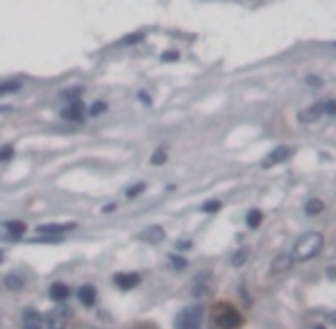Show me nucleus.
Masks as SVG:
<instances>
[{
  "label": "nucleus",
  "instance_id": "1",
  "mask_svg": "<svg viewBox=\"0 0 336 329\" xmlns=\"http://www.w3.org/2000/svg\"><path fill=\"white\" fill-rule=\"evenodd\" d=\"M325 244V235L318 233V231H309V233L300 235L293 247V259L295 261H311L313 256H318V252L322 250Z\"/></svg>",
  "mask_w": 336,
  "mask_h": 329
},
{
  "label": "nucleus",
  "instance_id": "2",
  "mask_svg": "<svg viewBox=\"0 0 336 329\" xmlns=\"http://www.w3.org/2000/svg\"><path fill=\"white\" fill-rule=\"evenodd\" d=\"M201 318H204L201 306H188V309H183L176 315L174 329H201Z\"/></svg>",
  "mask_w": 336,
  "mask_h": 329
},
{
  "label": "nucleus",
  "instance_id": "3",
  "mask_svg": "<svg viewBox=\"0 0 336 329\" xmlns=\"http://www.w3.org/2000/svg\"><path fill=\"white\" fill-rule=\"evenodd\" d=\"M293 155V146H286V144H282V146H275V149L270 151V153L265 155V158L261 160V167H275V164H282V162H286L288 158Z\"/></svg>",
  "mask_w": 336,
  "mask_h": 329
},
{
  "label": "nucleus",
  "instance_id": "4",
  "mask_svg": "<svg viewBox=\"0 0 336 329\" xmlns=\"http://www.w3.org/2000/svg\"><path fill=\"white\" fill-rule=\"evenodd\" d=\"M215 322H218L220 329H238L242 324V315L236 309H231V306H224V311L218 313Z\"/></svg>",
  "mask_w": 336,
  "mask_h": 329
},
{
  "label": "nucleus",
  "instance_id": "5",
  "mask_svg": "<svg viewBox=\"0 0 336 329\" xmlns=\"http://www.w3.org/2000/svg\"><path fill=\"white\" fill-rule=\"evenodd\" d=\"M325 115V103H313L311 108H307V110H302L300 115H297V121L300 124H316L320 117Z\"/></svg>",
  "mask_w": 336,
  "mask_h": 329
},
{
  "label": "nucleus",
  "instance_id": "6",
  "mask_svg": "<svg viewBox=\"0 0 336 329\" xmlns=\"http://www.w3.org/2000/svg\"><path fill=\"white\" fill-rule=\"evenodd\" d=\"M66 320H69V309H64V306H57V309H53L48 315H46V324H48V329H64Z\"/></svg>",
  "mask_w": 336,
  "mask_h": 329
},
{
  "label": "nucleus",
  "instance_id": "7",
  "mask_svg": "<svg viewBox=\"0 0 336 329\" xmlns=\"http://www.w3.org/2000/svg\"><path fill=\"white\" fill-rule=\"evenodd\" d=\"M293 263H295L293 254H279V256H275V259H272L270 272L272 274H284V272H288V270L293 268Z\"/></svg>",
  "mask_w": 336,
  "mask_h": 329
},
{
  "label": "nucleus",
  "instance_id": "8",
  "mask_svg": "<svg viewBox=\"0 0 336 329\" xmlns=\"http://www.w3.org/2000/svg\"><path fill=\"white\" fill-rule=\"evenodd\" d=\"M138 284H140V274H135V272H119V274H114V286L121 288V290H130V288H135Z\"/></svg>",
  "mask_w": 336,
  "mask_h": 329
},
{
  "label": "nucleus",
  "instance_id": "9",
  "mask_svg": "<svg viewBox=\"0 0 336 329\" xmlns=\"http://www.w3.org/2000/svg\"><path fill=\"white\" fill-rule=\"evenodd\" d=\"M138 238L142 240V242L158 244V242H163V238H165V229H163V226H147V229L140 231Z\"/></svg>",
  "mask_w": 336,
  "mask_h": 329
},
{
  "label": "nucleus",
  "instance_id": "10",
  "mask_svg": "<svg viewBox=\"0 0 336 329\" xmlns=\"http://www.w3.org/2000/svg\"><path fill=\"white\" fill-rule=\"evenodd\" d=\"M74 231V224H41L37 229V235H62Z\"/></svg>",
  "mask_w": 336,
  "mask_h": 329
},
{
  "label": "nucleus",
  "instance_id": "11",
  "mask_svg": "<svg viewBox=\"0 0 336 329\" xmlns=\"http://www.w3.org/2000/svg\"><path fill=\"white\" fill-rule=\"evenodd\" d=\"M23 329H44V318L35 309H28L23 313Z\"/></svg>",
  "mask_w": 336,
  "mask_h": 329
},
{
  "label": "nucleus",
  "instance_id": "12",
  "mask_svg": "<svg viewBox=\"0 0 336 329\" xmlns=\"http://www.w3.org/2000/svg\"><path fill=\"white\" fill-rule=\"evenodd\" d=\"M83 103L80 101H74V103H69L64 110H62V119L66 121H80L83 119Z\"/></svg>",
  "mask_w": 336,
  "mask_h": 329
},
{
  "label": "nucleus",
  "instance_id": "13",
  "mask_svg": "<svg viewBox=\"0 0 336 329\" xmlns=\"http://www.w3.org/2000/svg\"><path fill=\"white\" fill-rule=\"evenodd\" d=\"M78 299L83 302L85 306H94V302H96V288H94V286H89V284L80 286V288H78Z\"/></svg>",
  "mask_w": 336,
  "mask_h": 329
},
{
  "label": "nucleus",
  "instance_id": "14",
  "mask_svg": "<svg viewBox=\"0 0 336 329\" xmlns=\"http://www.w3.org/2000/svg\"><path fill=\"white\" fill-rule=\"evenodd\" d=\"M48 293H50V297H53L55 302H64V299L69 297V293H71V290H69V286H66V284L57 281V284H53V286H50V290H48Z\"/></svg>",
  "mask_w": 336,
  "mask_h": 329
},
{
  "label": "nucleus",
  "instance_id": "15",
  "mask_svg": "<svg viewBox=\"0 0 336 329\" xmlns=\"http://www.w3.org/2000/svg\"><path fill=\"white\" fill-rule=\"evenodd\" d=\"M5 231H7V238H10V240H19L21 235L25 233V224H23V222H7Z\"/></svg>",
  "mask_w": 336,
  "mask_h": 329
},
{
  "label": "nucleus",
  "instance_id": "16",
  "mask_svg": "<svg viewBox=\"0 0 336 329\" xmlns=\"http://www.w3.org/2000/svg\"><path fill=\"white\" fill-rule=\"evenodd\" d=\"M208 290V272H201L192 281V295H204Z\"/></svg>",
  "mask_w": 336,
  "mask_h": 329
},
{
  "label": "nucleus",
  "instance_id": "17",
  "mask_svg": "<svg viewBox=\"0 0 336 329\" xmlns=\"http://www.w3.org/2000/svg\"><path fill=\"white\" fill-rule=\"evenodd\" d=\"M16 92H21L19 80H3L0 83V96H10V94H16Z\"/></svg>",
  "mask_w": 336,
  "mask_h": 329
},
{
  "label": "nucleus",
  "instance_id": "18",
  "mask_svg": "<svg viewBox=\"0 0 336 329\" xmlns=\"http://www.w3.org/2000/svg\"><path fill=\"white\" fill-rule=\"evenodd\" d=\"M23 284H25V281L21 279V274H7V277H5V286L10 290H21V288H23Z\"/></svg>",
  "mask_w": 336,
  "mask_h": 329
},
{
  "label": "nucleus",
  "instance_id": "19",
  "mask_svg": "<svg viewBox=\"0 0 336 329\" xmlns=\"http://www.w3.org/2000/svg\"><path fill=\"white\" fill-rule=\"evenodd\" d=\"M261 219H263V213L258 208L249 210L247 213V226L249 229H258V226H261Z\"/></svg>",
  "mask_w": 336,
  "mask_h": 329
},
{
  "label": "nucleus",
  "instance_id": "20",
  "mask_svg": "<svg viewBox=\"0 0 336 329\" xmlns=\"http://www.w3.org/2000/svg\"><path fill=\"white\" fill-rule=\"evenodd\" d=\"M322 208H325V204H322L320 199H311V201H307V206H304L307 215H318V213H322Z\"/></svg>",
  "mask_w": 336,
  "mask_h": 329
},
{
  "label": "nucleus",
  "instance_id": "21",
  "mask_svg": "<svg viewBox=\"0 0 336 329\" xmlns=\"http://www.w3.org/2000/svg\"><path fill=\"white\" fill-rule=\"evenodd\" d=\"M247 254H249V250H238L236 254H233L231 263L236 265V268H240V265H245V261H247Z\"/></svg>",
  "mask_w": 336,
  "mask_h": 329
},
{
  "label": "nucleus",
  "instance_id": "22",
  "mask_svg": "<svg viewBox=\"0 0 336 329\" xmlns=\"http://www.w3.org/2000/svg\"><path fill=\"white\" fill-rule=\"evenodd\" d=\"M165 160H167V151H165V149H156L154 155H151V164H156V167H158V164H163Z\"/></svg>",
  "mask_w": 336,
  "mask_h": 329
},
{
  "label": "nucleus",
  "instance_id": "23",
  "mask_svg": "<svg viewBox=\"0 0 336 329\" xmlns=\"http://www.w3.org/2000/svg\"><path fill=\"white\" fill-rule=\"evenodd\" d=\"M80 94H83L80 87H76V90H66V92H62V101H76V99H80Z\"/></svg>",
  "mask_w": 336,
  "mask_h": 329
},
{
  "label": "nucleus",
  "instance_id": "24",
  "mask_svg": "<svg viewBox=\"0 0 336 329\" xmlns=\"http://www.w3.org/2000/svg\"><path fill=\"white\" fill-rule=\"evenodd\" d=\"M12 155H14V149H12L10 144L5 146H0V162H5V160H10Z\"/></svg>",
  "mask_w": 336,
  "mask_h": 329
},
{
  "label": "nucleus",
  "instance_id": "25",
  "mask_svg": "<svg viewBox=\"0 0 336 329\" xmlns=\"http://www.w3.org/2000/svg\"><path fill=\"white\" fill-rule=\"evenodd\" d=\"M220 206H222L220 201L213 199V201H206V204L201 206V210H204V213H215V210H220Z\"/></svg>",
  "mask_w": 336,
  "mask_h": 329
},
{
  "label": "nucleus",
  "instance_id": "26",
  "mask_svg": "<svg viewBox=\"0 0 336 329\" xmlns=\"http://www.w3.org/2000/svg\"><path fill=\"white\" fill-rule=\"evenodd\" d=\"M160 60L163 62H178V53L176 50H165V53L160 55Z\"/></svg>",
  "mask_w": 336,
  "mask_h": 329
},
{
  "label": "nucleus",
  "instance_id": "27",
  "mask_svg": "<svg viewBox=\"0 0 336 329\" xmlns=\"http://www.w3.org/2000/svg\"><path fill=\"white\" fill-rule=\"evenodd\" d=\"M105 108H108V105H105L103 101H99V103H94V105H92V110H89V112H92V115H103V112H105Z\"/></svg>",
  "mask_w": 336,
  "mask_h": 329
},
{
  "label": "nucleus",
  "instance_id": "28",
  "mask_svg": "<svg viewBox=\"0 0 336 329\" xmlns=\"http://www.w3.org/2000/svg\"><path fill=\"white\" fill-rule=\"evenodd\" d=\"M144 188H147L144 183H138V185H133V188H128V192H126V195H128V197H138L140 192H144Z\"/></svg>",
  "mask_w": 336,
  "mask_h": 329
},
{
  "label": "nucleus",
  "instance_id": "29",
  "mask_svg": "<svg viewBox=\"0 0 336 329\" xmlns=\"http://www.w3.org/2000/svg\"><path fill=\"white\" fill-rule=\"evenodd\" d=\"M325 115H336V101H327L325 103Z\"/></svg>",
  "mask_w": 336,
  "mask_h": 329
},
{
  "label": "nucleus",
  "instance_id": "30",
  "mask_svg": "<svg viewBox=\"0 0 336 329\" xmlns=\"http://www.w3.org/2000/svg\"><path fill=\"white\" fill-rule=\"evenodd\" d=\"M140 39H142V35H128L121 44H135V41H140Z\"/></svg>",
  "mask_w": 336,
  "mask_h": 329
},
{
  "label": "nucleus",
  "instance_id": "31",
  "mask_svg": "<svg viewBox=\"0 0 336 329\" xmlns=\"http://www.w3.org/2000/svg\"><path fill=\"white\" fill-rule=\"evenodd\" d=\"M172 265H176V268H185V259H178V256H172Z\"/></svg>",
  "mask_w": 336,
  "mask_h": 329
},
{
  "label": "nucleus",
  "instance_id": "32",
  "mask_svg": "<svg viewBox=\"0 0 336 329\" xmlns=\"http://www.w3.org/2000/svg\"><path fill=\"white\" fill-rule=\"evenodd\" d=\"M140 101H142V103H149V101H151V99H149L147 94H140Z\"/></svg>",
  "mask_w": 336,
  "mask_h": 329
},
{
  "label": "nucleus",
  "instance_id": "33",
  "mask_svg": "<svg viewBox=\"0 0 336 329\" xmlns=\"http://www.w3.org/2000/svg\"><path fill=\"white\" fill-rule=\"evenodd\" d=\"M0 263H3V252H0Z\"/></svg>",
  "mask_w": 336,
  "mask_h": 329
},
{
  "label": "nucleus",
  "instance_id": "34",
  "mask_svg": "<svg viewBox=\"0 0 336 329\" xmlns=\"http://www.w3.org/2000/svg\"><path fill=\"white\" fill-rule=\"evenodd\" d=\"M316 329H325V327H316Z\"/></svg>",
  "mask_w": 336,
  "mask_h": 329
}]
</instances>
